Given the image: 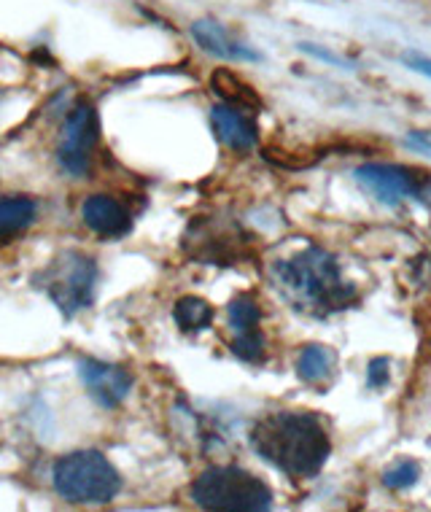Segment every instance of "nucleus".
Segmentation results:
<instances>
[{
	"mask_svg": "<svg viewBox=\"0 0 431 512\" xmlns=\"http://www.w3.org/2000/svg\"><path fill=\"white\" fill-rule=\"evenodd\" d=\"M273 278L283 297L310 316H329L356 300V289L340 275L335 256L318 246L278 262Z\"/></svg>",
	"mask_w": 431,
	"mask_h": 512,
	"instance_id": "obj_2",
	"label": "nucleus"
},
{
	"mask_svg": "<svg viewBox=\"0 0 431 512\" xmlns=\"http://www.w3.org/2000/svg\"><path fill=\"white\" fill-rule=\"evenodd\" d=\"M192 38L197 41L200 49H205L213 57L229 62H259L262 54L246 46L243 41L229 33L227 27L216 22V19H197L192 22Z\"/></svg>",
	"mask_w": 431,
	"mask_h": 512,
	"instance_id": "obj_9",
	"label": "nucleus"
},
{
	"mask_svg": "<svg viewBox=\"0 0 431 512\" xmlns=\"http://www.w3.org/2000/svg\"><path fill=\"white\" fill-rule=\"evenodd\" d=\"M402 62H405L410 71L423 73V76H429L431 79V57H423V54L418 52H405L402 54Z\"/></svg>",
	"mask_w": 431,
	"mask_h": 512,
	"instance_id": "obj_20",
	"label": "nucleus"
},
{
	"mask_svg": "<svg viewBox=\"0 0 431 512\" xmlns=\"http://www.w3.org/2000/svg\"><path fill=\"white\" fill-rule=\"evenodd\" d=\"M297 375L310 386H329L337 375V354L326 345H308L297 359Z\"/></svg>",
	"mask_w": 431,
	"mask_h": 512,
	"instance_id": "obj_13",
	"label": "nucleus"
},
{
	"mask_svg": "<svg viewBox=\"0 0 431 512\" xmlns=\"http://www.w3.org/2000/svg\"><path fill=\"white\" fill-rule=\"evenodd\" d=\"M38 216V205L33 197L9 195L0 197V238H9L14 232L30 227Z\"/></svg>",
	"mask_w": 431,
	"mask_h": 512,
	"instance_id": "obj_14",
	"label": "nucleus"
},
{
	"mask_svg": "<svg viewBox=\"0 0 431 512\" xmlns=\"http://www.w3.org/2000/svg\"><path fill=\"white\" fill-rule=\"evenodd\" d=\"M33 281L60 308L62 316L73 318L79 310H87L95 302L97 265L84 251L68 248L54 256Z\"/></svg>",
	"mask_w": 431,
	"mask_h": 512,
	"instance_id": "obj_5",
	"label": "nucleus"
},
{
	"mask_svg": "<svg viewBox=\"0 0 431 512\" xmlns=\"http://www.w3.org/2000/svg\"><path fill=\"white\" fill-rule=\"evenodd\" d=\"M192 499L203 510L259 512L273 507V491L262 477L240 467H208L192 483Z\"/></svg>",
	"mask_w": 431,
	"mask_h": 512,
	"instance_id": "obj_3",
	"label": "nucleus"
},
{
	"mask_svg": "<svg viewBox=\"0 0 431 512\" xmlns=\"http://www.w3.org/2000/svg\"><path fill=\"white\" fill-rule=\"evenodd\" d=\"M405 143L410 146V149L431 154V127H426V130H413V133L405 138Z\"/></svg>",
	"mask_w": 431,
	"mask_h": 512,
	"instance_id": "obj_21",
	"label": "nucleus"
},
{
	"mask_svg": "<svg viewBox=\"0 0 431 512\" xmlns=\"http://www.w3.org/2000/svg\"><path fill=\"white\" fill-rule=\"evenodd\" d=\"M211 89L219 95L224 106L240 108V111H259L262 108V98L254 89V84H248L243 76H238L229 68H219L211 73Z\"/></svg>",
	"mask_w": 431,
	"mask_h": 512,
	"instance_id": "obj_12",
	"label": "nucleus"
},
{
	"mask_svg": "<svg viewBox=\"0 0 431 512\" xmlns=\"http://www.w3.org/2000/svg\"><path fill=\"white\" fill-rule=\"evenodd\" d=\"M251 448L289 477H313L332 453L329 434L316 415L281 410L259 418L251 429Z\"/></svg>",
	"mask_w": 431,
	"mask_h": 512,
	"instance_id": "obj_1",
	"label": "nucleus"
},
{
	"mask_svg": "<svg viewBox=\"0 0 431 512\" xmlns=\"http://www.w3.org/2000/svg\"><path fill=\"white\" fill-rule=\"evenodd\" d=\"M173 318H176V324L181 332L194 335V332H203V329L211 327L213 308H211V302H205L203 297L186 294V297H181V300L176 302Z\"/></svg>",
	"mask_w": 431,
	"mask_h": 512,
	"instance_id": "obj_15",
	"label": "nucleus"
},
{
	"mask_svg": "<svg viewBox=\"0 0 431 512\" xmlns=\"http://www.w3.org/2000/svg\"><path fill=\"white\" fill-rule=\"evenodd\" d=\"M211 124L216 138L232 151H251L256 146V141H259L256 124L240 108L216 106L211 111Z\"/></svg>",
	"mask_w": 431,
	"mask_h": 512,
	"instance_id": "obj_11",
	"label": "nucleus"
},
{
	"mask_svg": "<svg viewBox=\"0 0 431 512\" xmlns=\"http://www.w3.org/2000/svg\"><path fill=\"white\" fill-rule=\"evenodd\" d=\"M418 477H421V467L415 461L405 459L383 472V486L391 488V491H405V488H413L418 483Z\"/></svg>",
	"mask_w": 431,
	"mask_h": 512,
	"instance_id": "obj_18",
	"label": "nucleus"
},
{
	"mask_svg": "<svg viewBox=\"0 0 431 512\" xmlns=\"http://www.w3.org/2000/svg\"><path fill=\"white\" fill-rule=\"evenodd\" d=\"M79 375L87 386L89 397L100 407L114 410L132 391V375L119 364L100 362V359H81Z\"/></svg>",
	"mask_w": 431,
	"mask_h": 512,
	"instance_id": "obj_8",
	"label": "nucleus"
},
{
	"mask_svg": "<svg viewBox=\"0 0 431 512\" xmlns=\"http://www.w3.org/2000/svg\"><path fill=\"white\" fill-rule=\"evenodd\" d=\"M356 181H359L375 200L386 205H396L423 192L426 178L418 176V170L405 168V165H391V162H367L356 168Z\"/></svg>",
	"mask_w": 431,
	"mask_h": 512,
	"instance_id": "obj_7",
	"label": "nucleus"
},
{
	"mask_svg": "<svg viewBox=\"0 0 431 512\" xmlns=\"http://www.w3.org/2000/svg\"><path fill=\"white\" fill-rule=\"evenodd\" d=\"M54 491L73 504H108L122 491V477L97 451H73L52 469Z\"/></svg>",
	"mask_w": 431,
	"mask_h": 512,
	"instance_id": "obj_4",
	"label": "nucleus"
},
{
	"mask_svg": "<svg viewBox=\"0 0 431 512\" xmlns=\"http://www.w3.org/2000/svg\"><path fill=\"white\" fill-rule=\"evenodd\" d=\"M232 351H235V356H238V359H243V362H248V364L264 362L267 348H264L262 329H251V332L235 335V340H232Z\"/></svg>",
	"mask_w": 431,
	"mask_h": 512,
	"instance_id": "obj_17",
	"label": "nucleus"
},
{
	"mask_svg": "<svg viewBox=\"0 0 431 512\" xmlns=\"http://www.w3.org/2000/svg\"><path fill=\"white\" fill-rule=\"evenodd\" d=\"M227 318L232 332H235V335H243V332L259 329L262 308H259V302H256L251 294H240V297H235V300L229 302Z\"/></svg>",
	"mask_w": 431,
	"mask_h": 512,
	"instance_id": "obj_16",
	"label": "nucleus"
},
{
	"mask_svg": "<svg viewBox=\"0 0 431 512\" xmlns=\"http://www.w3.org/2000/svg\"><path fill=\"white\" fill-rule=\"evenodd\" d=\"M81 219L100 238H122L132 230V213L111 195H89L81 203Z\"/></svg>",
	"mask_w": 431,
	"mask_h": 512,
	"instance_id": "obj_10",
	"label": "nucleus"
},
{
	"mask_svg": "<svg viewBox=\"0 0 431 512\" xmlns=\"http://www.w3.org/2000/svg\"><path fill=\"white\" fill-rule=\"evenodd\" d=\"M3 98H6V95H3V92H0V103H3Z\"/></svg>",
	"mask_w": 431,
	"mask_h": 512,
	"instance_id": "obj_22",
	"label": "nucleus"
},
{
	"mask_svg": "<svg viewBox=\"0 0 431 512\" xmlns=\"http://www.w3.org/2000/svg\"><path fill=\"white\" fill-rule=\"evenodd\" d=\"M97 133H100V122H97L95 106L79 103L71 114L65 116L60 141H57V159H60L65 173L87 176L89 157L97 146Z\"/></svg>",
	"mask_w": 431,
	"mask_h": 512,
	"instance_id": "obj_6",
	"label": "nucleus"
},
{
	"mask_svg": "<svg viewBox=\"0 0 431 512\" xmlns=\"http://www.w3.org/2000/svg\"><path fill=\"white\" fill-rule=\"evenodd\" d=\"M388 383V359H372L370 375H367V386L370 389H380Z\"/></svg>",
	"mask_w": 431,
	"mask_h": 512,
	"instance_id": "obj_19",
	"label": "nucleus"
}]
</instances>
